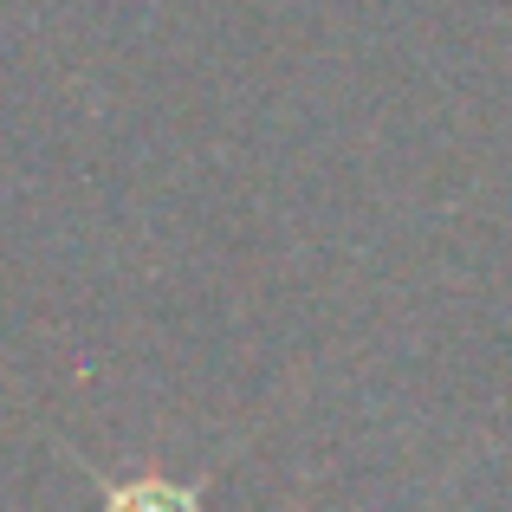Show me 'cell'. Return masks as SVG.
Here are the masks:
<instances>
[{"label": "cell", "mask_w": 512, "mask_h": 512, "mask_svg": "<svg viewBox=\"0 0 512 512\" xmlns=\"http://www.w3.org/2000/svg\"><path fill=\"white\" fill-rule=\"evenodd\" d=\"M98 493H104L98 512H201V487H175V480H130V487L104 480Z\"/></svg>", "instance_id": "obj_1"}]
</instances>
